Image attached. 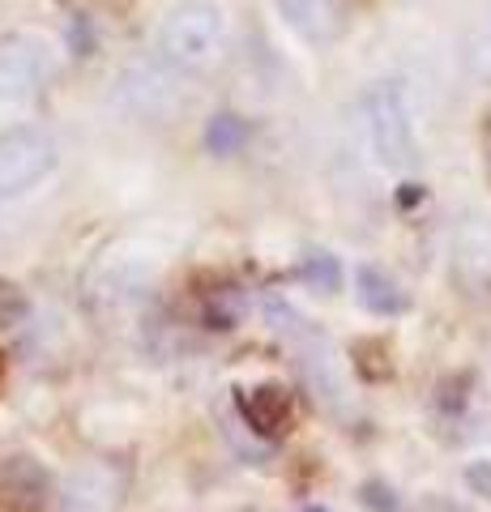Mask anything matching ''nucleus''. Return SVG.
<instances>
[{"label": "nucleus", "mask_w": 491, "mask_h": 512, "mask_svg": "<svg viewBox=\"0 0 491 512\" xmlns=\"http://www.w3.org/2000/svg\"><path fill=\"white\" fill-rule=\"evenodd\" d=\"M299 512H325V508H316V504H312V508H299Z\"/></svg>", "instance_id": "dca6fc26"}, {"label": "nucleus", "mask_w": 491, "mask_h": 512, "mask_svg": "<svg viewBox=\"0 0 491 512\" xmlns=\"http://www.w3.org/2000/svg\"><path fill=\"white\" fill-rule=\"evenodd\" d=\"M466 483L479 491V495H487L491 500V461H474V466L466 470Z\"/></svg>", "instance_id": "2eb2a0df"}, {"label": "nucleus", "mask_w": 491, "mask_h": 512, "mask_svg": "<svg viewBox=\"0 0 491 512\" xmlns=\"http://www.w3.org/2000/svg\"><path fill=\"white\" fill-rule=\"evenodd\" d=\"M60 146L39 124H18L0 133V201H18L35 192L56 171Z\"/></svg>", "instance_id": "7ed1b4c3"}, {"label": "nucleus", "mask_w": 491, "mask_h": 512, "mask_svg": "<svg viewBox=\"0 0 491 512\" xmlns=\"http://www.w3.org/2000/svg\"><path fill=\"white\" fill-rule=\"evenodd\" d=\"M52 478L35 457H0V508L9 512H39L47 504Z\"/></svg>", "instance_id": "6e6552de"}, {"label": "nucleus", "mask_w": 491, "mask_h": 512, "mask_svg": "<svg viewBox=\"0 0 491 512\" xmlns=\"http://www.w3.org/2000/svg\"><path fill=\"white\" fill-rule=\"evenodd\" d=\"M244 141H248V124L240 116H231V111L214 116L210 128H205V146H210V154H235V150H244Z\"/></svg>", "instance_id": "9b49d317"}, {"label": "nucleus", "mask_w": 491, "mask_h": 512, "mask_svg": "<svg viewBox=\"0 0 491 512\" xmlns=\"http://www.w3.org/2000/svg\"><path fill=\"white\" fill-rule=\"evenodd\" d=\"M453 282L457 291L470 299L491 295V218L487 214H466L453 231Z\"/></svg>", "instance_id": "39448f33"}, {"label": "nucleus", "mask_w": 491, "mask_h": 512, "mask_svg": "<svg viewBox=\"0 0 491 512\" xmlns=\"http://www.w3.org/2000/svg\"><path fill=\"white\" fill-rule=\"evenodd\" d=\"M355 282H359V303L368 312H376V316H402L406 312V291L385 274V269L363 265Z\"/></svg>", "instance_id": "9d476101"}, {"label": "nucleus", "mask_w": 491, "mask_h": 512, "mask_svg": "<svg viewBox=\"0 0 491 512\" xmlns=\"http://www.w3.org/2000/svg\"><path fill=\"white\" fill-rule=\"evenodd\" d=\"M299 278H304L312 291L329 295V291H338L342 269H338V261H334L329 252H308V256H304V265H299Z\"/></svg>", "instance_id": "f8f14e48"}, {"label": "nucleus", "mask_w": 491, "mask_h": 512, "mask_svg": "<svg viewBox=\"0 0 491 512\" xmlns=\"http://www.w3.org/2000/svg\"><path fill=\"white\" fill-rule=\"evenodd\" d=\"M466 60H470V69H474V73L491 77V9H487L483 18L474 22V30H470V43H466Z\"/></svg>", "instance_id": "ddd939ff"}, {"label": "nucleus", "mask_w": 491, "mask_h": 512, "mask_svg": "<svg viewBox=\"0 0 491 512\" xmlns=\"http://www.w3.org/2000/svg\"><path fill=\"white\" fill-rule=\"evenodd\" d=\"M363 128H368L372 154L385 167L402 171L415 163V120H410V103H406V86L398 77H380L363 90Z\"/></svg>", "instance_id": "f03ea898"}, {"label": "nucleus", "mask_w": 491, "mask_h": 512, "mask_svg": "<svg viewBox=\"0 0 491 512\" xmlns=\"http://www.w3.org/2000/svg\"><path fill=\"white\" fill-rule=\"evenodd\" d=\"M30 312V303H26V291L22 286H13L0 278V329H18L22 320Z\"/></svg>", "instance_id": "4468645a"}, {"label": "nucleus", "mask_w": 491, "mask_h": 512, "mask_svg": "<svg viewBox=\"0 0 491 512\" xmlns=\"http://www.w3.org/2000/svg\"><path fill=\"white\" fill-rule=\"evenodd\" d=\"M223 30L227 18L214 0H180L154 30V56L180 73L205 69L223 47Z\"/></svg>", "instance_id": "f257e3e1"}, {"label": "nucleus", "mask_w": 491, "mask_h": 512, "mask_svg": "<svg viewBox=\"0 0 491 512\" xmlns=\"http://www.w3.org/2000/svg\"><path fill=\"white\" fill-rule=\"evenodd\" d=\"M235 406H240L244 423L252 431H261V436H269V431H278L282 423H287L291 414V397L278 389V384H265V389H240V397H235Z\"/></svg>", "instance_id": "1a4fd4ad"}, {"label": "nucleus", "mask_w": 491, "mask_h": 512, "mask_svg": "<svg viewBox=\"0 0 491 512\" xmlns=\"http://www.w3.org/2000/svg\"><path fill=\"white\" fill-rule=\"evenodd\" d=\"M124 491V474L116 466H82L60 483V512H116Z\"/></svg>", "instance_id": "0eeeda50"}, {"label": "nucleus", "mask_w": 491, "mask_h": 512, "mask_svg": "<svg viewBox=\"0 0 491 512\" xmlns=\"http://www.w3.org/2000/svg\"><path fill=\"white\" fill-rule=\"evenodd\" d=\"M278 18L287 22L304 43H334L351 22V0H274Z\"/></svg>", "instance_id": "423d86ee"}, {"label": "nucleus", "mask_w": 491, "mask_h": 512, "mask_svg": "<svg viewBox=\"0 0 491 512\" xmlns=\"http://www.w3.org/2000/svg\"><path fill=\"white\" fill-rule=\"evenodd\" d=\"M52 73V52L35 35H0V103H22L39 94Z\"/></svg>", "instance_id": "20e7f679"}]
</instances>
